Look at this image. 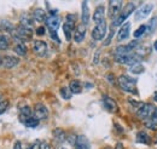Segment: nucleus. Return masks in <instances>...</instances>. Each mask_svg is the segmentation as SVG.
Masks as SVG:
<instances>
[{
	"instance_id": "obj_1",
	"label": "nucleus",
	"mask_w": 157,
	"mask_h": 149,
	"mask_svg": "<svg viewBox=\"0 0 157 149\" xmlns=\"http://www.w3.org/2000/svg\"><path fill=\"white\" fill-rule=\"evenodd\" d=\"M117 84L120 86L121 90L126 91V92L133 93L136 92V84H137V80L131 78V76H127V75H120L117 79Z\"/></svg>"
},
{
	"instance_id": "obj_2",
	"label": "nucleus",
	"mask_w": 157,
	"mask_h": 149,
	"mask_svg": "<svg viewBox=\"0 0 157 149\" xmlns=\"http://www.w3.org/2000/svg\"><path fill=\"white\" fill-rule=\"evenodd\" d=\"M134 11V4L133 2H129L128 5H127V7H124L123 9V11L118 15V17L113 21V23H111V26L115 28V27H120V26H122V23L126 21V19L128 18L129 16H131V14Z\"/></svg>"
},
{
	"instance_id": "obj_3",
	"label": "nucleus",
	"mask_w": 157,
	"mask_h": 149,
	"mask_svg": "<svg viewBox=\"0 0 157 149\" xmlns=\"http://www.w3.org/2000/svg\"><path fill=\"white\" fill-rule=\"evenodd\" d=\"M155 109H156V108H155L152 104H150V103H143V104L139 107V109H138V112H137L138 118L141 119V120H146V119H149V118L152 116Z\"/></svg>"
},
{
	"instance_id": "obj_4",
	"label": "nucleus",
	"mask_w": 157,
	"mask_h": 149,
	"mask_svg": "<svg viewBox=\"0 0 157 149\" xmlns=\"http://www.w3.org/2000/svg\"><path fill=\"white\" fill-rule=\"evenodd\" d=\"M74 27H75V15H68L65 22L63 24V32L64 35L67 38V40L71 39V34L74 32Z\"/></svg>"
},
{
	"instance_id": "obj_5",
	"label": "nucleus",
	"mask_w": 157,
	"mask_h": 149,
	"mask_svg": "<svg viewBox=\"0 0 157 149\" xmlns=\"http://www.w3.org/2000/svg\"><path fill=\"white\" fill-rule=\"evenodd\" d=\"M122 6H123V2L121 0H111L109 1V17L114 19L118 17V15L122 12Z\"/></svg>"
},
{
	"instance_id": "obj_6",
	"label": "nucleus",
	"mask_w": 157,
	"mask_h": 149,
	"mask_svg": "<svg viewBox=\"0 0 157 149\" xmlns=\"http://www.w3.org/2000/svg\"><path fill=\"white\" fill-rule=\"evenodd\" d=\"M106 35V22H101L99 24H96V27L92 30V38L97 41L103 40Z\"/></svg>"
},
{
	"instance_id": "obj_7",
	"label": "nucleus",
	"mask_w": 157,
	"mask_h": 149,
	"mask_svg": "<svg viewBox=\"0 0 157 149\" xmlns=\"http://www.w3.org/2000/svg\"><path fill=\"white\" fill-rule=\"evenodd\" d=\"M33 51L39 57H46L48 52V46L42 40H35L33 42Z\"/></svg>"
},
{
	"instance_id": "obj_8",
	"label": "nucleus",
	"mask_w": 157,
	"mask_h": 149,
	"mask_svg": "<svg viewBox=\"0 0 157 149\" xmlns=\"http://www.w3.org/2000/svg\"><path fill=\"white\" fill-rule=\"evenodd\" d=\"M20 63V58L15 56H4L1 59V64L0 67L5 68V69H12L16 66H18Z\"/></svg>"
},
{
	"instance_id": "obj_9",
	"label": "nucleus",
	"mask_w": 157,
	"mask_h": 149,
	"mask_svg": "<svg viewBox=\"0 0 157 149\" xmlns=\"http://www.w3.org/2000/svg\"><path fill=\"white\" fill-rule=\"evenodd\" d=\"M152 9H154V5L152 4H144L141 7H139L137 10V12H136V19L140 21V19L146 18L151 14Z\"/></svg>"
},
{
	"instance_id": "obj_10",
	"label": "nucleus",
	"mask_w": 157,
	"mask_h": 149,
	"mask_svg": "<svg viewBox=\"0 0 157 149\" xmlns=\"http://www.w3.org/2000/svg\"><path fill=\"white\" fill-rule=\"evenodd\" d=\"M34 116L38 120H45V119H47L48 118V109L46 108V106L42 104V103L35 104V107H34Z\"/></svg>"
},
{
	"instance_id": "obj_11",
	"label": "nucleus",
	"mask_w": 157,
	"mask_h": 149,
	"mask_svg": "<svg viewBox=\"0 0 157 149\" xmlns=\"http://www.w3.org/2000/svg\"><path fill=\"white\" fill-rule=\"evenodd\" d=\"M103 103H104V107L110 113H116L118 111V106L116 103V101L113 99L111 97L106 96V95L103 96Z\"/></svg>"
},
{
	"instance_id": "obj_12",
	"label": "nucleus",
	"mask_w": 157,
	"mask_h": 149,
	"mask_svg": "<svg viewBox=\"0 0 157 149\" xmlns=\"http://www.w3.org/2000/svg\"><path fill=\"white\" fill-rule=\"evenodd\" d=\"M129 32H131V23L129 22H126L124 24L121 26L120 30L117 33V40L118 41H123L126 39L129 38Z\"/></svg>"
},
{
	"instance_id": "obj_13",
	"label": "nucleus",
	"mask_w": 157,
	"mask_h": 149,
	"mask_svg": "<svg viewBox=\"0 0 157 149\" xmlns=\"http://www.w3.org/2000/svg\"><path fill=\"white\" fill-rule=\"evenodd\" d=\"M85 37H86V26L83 24H80L75 28V32H74V41L75 42H82L85 40Z\"/></svg>"
},
{
	"instance_id": "obj_14",
	"label": "nucleus",
	"mask_w": 157,
	"mask_h": 149,
	"mask_svg": "<svg viewBox=\"0 0 157 149\" xmlns=\"http://www.w3.org/2000/svg\"><path fill=\"white\" fill-rule=\"evenodd\" d=\"M75 148L76 149H91L90 141L86 136L83 135H78L76 137V142H75Z\"/></svg>"
},
{
	"instance_id": "obj_15",
	"label": "nucleus",
	"mask_w": 157,
	"mask_h": 149,
	"mask_svg": "<svg viewBox=\"0 0 157 149\" xmlns=\"http://www.w3.org/2000/svg\"><path fill=\"white\" fill-rule=\"evenodd\" d=\"M32 116H34L33 115V111H32V108L29 107V106H23V107H21L20 109V120L22 123H25L28 119H30Z\"/></svg>"
},
{
	"instance_id": "obj_16",
	"label": "nucleus",
	"mask_w": 157,
	"mask_h": 149,
	"mask_svg": "<svg viewBox=\"0 0 157 149\" xmlns=\"http://www.w3.org/2000/svg\"><path fill=\"white\" fill-rule=\"evenodd\" d=\"M104 16H105V9H104V6H98L97 9H96V11H94V14H93V22L96 23V24H99V23H101V22H104L105 19H104Z\"/></svg>"
},
{
	"instance_id": "obj_17",
	"label": "nucleus",
	"mask_w": 157,
	"mask_h": 149,
	"mask_svg": "<svg viewBox=\"0 0 157 149\" xmlns=\"http://www.w3.org/2000/svg\"><path fill=\"white\" fill-rule=\"evenodd\" d=\"M59 24H60V19H59L58 16H50L46 19V26L50 28V30L57 32Z\"/></svg>"
},
{
	"instance_id": "obj_18",
	"label": "nucleus",
	"mask_w": 157,
	"mask_h": 149,
	"mask_svg": "<svg viewBox=\"0 0 157 149\" xmlns=\"http://www.w3.org/2000/svg\"><path fill=\"white\" fill-rule=\"evenodd\" d=\"M81 22L83 26H87L90 22V9H88V2L83 1L82 2V11H81Z\"/></svg>"
},
{
	"instance_id": "obj_19",
	"label": "nucleus",
	"mask_w": 157,
	"mask_h": 149,
	"mask_svg": "<svg viewBox=\"0 0 157 149\" xmlns=\"http://www.w3.org/2000/svg\"><path fill=\"white\" fill-rule=\"evenodd\" d=\"M33 18H34V21H36V22H42V21L46 22L47 17H46L45 10H42V9H35L34 12H33Z\"/></svg>"
},
{
	"instance_id": "obj_20",
	"label": "nucleus",
	"mask_w": 157,
	"mask_h": 149,
	"mask_svg": "<svg viewBox=\"0 0 157 149\" xmlns=\"http://www.w3.org/2000/svg\"><path fill=\"white\" fill-rule=\"evenodd\" d=\"M21 26L22 27H25L28 29H33V26H34V19L32 17H29L28 15H23L21 17Z\"/></svg>"
},
{
	"instance_id": "obj_21",
	"label": "nucleus",
	"mask_w": 157,
	"mask_h": 149,
	"mask_svg": "<svg viewBox=\"0 0 157 149\" xmlns=\"http://www.w3.org/2000/svg\"><path fill=\"white\" fill-rule=\"evenodd\" d=\"M15 28H13V24L7 21V19H0V30L1 32H12Z\"/></svg>"
},
{
	"instance_id": "obj_22",
	"label": "nucleus",
	"mask_w": 157,
	"mask_h": 149,
	"mask_svg": "<svg viewBox=\"0 0 157 149\" xmlns=\"http://www.w3.org/2000/svg\"><path fill=\"white\" fill-rule=\"evenodd\" d=\"M52 135H53V138L57 142H64L65 141V137H67L65 131L63 130V129H55L53 132H52Z\"/></svg>"
},
{
	"instance_id": "obj_23",
	"label": "nucleus",
	"mask_w": 157,
	"mask_h": 149,
	"mask_svg": "<svg viewBox=\"0 0 157 149\" xmlns=\"http://www.w3.org/2000/svg\"><path fill=\"white\" fill-rule=\"evenodd\" d=\"M69 89L73 93H80L82 91V85L78 80H71L69 83Z\"/></svg>"
},
{
	"instance_id": "obj_24",
	"label": "nucleus",
	"mask_w": 157,
	"mask_h": 149,
	"mask_svg": "<svg viewBox=\"0 0 157 149\" xmlns=\"http://www.w3.org/2000/svg\"><path fill=\"white\" fill-rule=\"evenodd\" d=\"M13 51L18 55V56H25L27 55V46L24 45V42H16V45H15V47H13Z\"/></svg>"
},
{
	"instance_id": "obj_25",
	"label": "nucleus",
	"mask_w": 157,
	"mask_h": 149,
	"mask_svg": "<svg viewBox=\"0 0 157 149\" xmlns=\"http://www.w3.org/2000/svg\"><path fill=\"white\" fill-rule=\"evenodd\" d=\"M137 142L138 143H141V144H149L150 143V137L147 133L145 132H138L137 135Z\"/></svg>"
},
{
	"instance_id": "obj_26",
	"label": "nucleus",
	"mask_w": 157,
	"mask_h": 149,
	"mask_svg": "<svg viewBox=\"0 0 157 149\" xmlns=\"http://www.w3.org/2000/svg\"><path fill=\"white\" fill-rule=\"evenodd\" d=\"M39 121L35 116H32L30 119H28L25 123H24V125L27 126V127H29V129H35V127H38V125H39Z\"/></svg>"
},
{
	"instance_id": "obj_27",
	"label": "nucleus",
	"mask_w": 157,
	"mask_h": 149,
	"mask_svg": "<svg viewBox=\"0 0 157 149\" xmlns=\"http://www.w3.org/2000/svg\"><path fill=\"white\" fill-rule=\"evenodd\" d=\"M71 95H73V92L70 91L69 86H64V87L60 89V96H62L63 99H70L71 98Z\"/></svg>"
},
{
	"instance_id": "obj_28",
	"label": "nucleus",
	"mask_w": 157,
	"mask_h": 149,
	"mask_svg": "<svg viewBox=\"0 0 157 149\" xmlns=\"http://www.w3.org/2000/svg\"><path fill=\"white\" fill-rule=\"evenodd\" d=\"M144 70H145V68L141 66V64H134V66H132L131 68H129V72L132 73V74H141V73H144Z\"/></svg>"
},
{
	"instance_id": "obj_29",
	"label": "nucleus",
	"mask_w": 157,
	"mask_h": 149,
	"mask_svg": "<svg viewBox=\"0 0 157 149\" xmlns=\"http://www.w3.org/2000/svg\"><path fill=\"white\" fill-rule=\"evenodd\" d=\"M9 45H10L9 39L5 37V35L0 34V50H7L9 49Z\"/></svg>"
},
{
	"instance_id": "obj_30",
	"label": "nucleus",
	"mask_w": 157,
	"mask_h": 149,
	"mask_svg": "<svg viewBox=\"0 0 157 149\" xmlns=\"http://www.w3.org/2000/svg\"><path fill=\"white\" fill-rule=\"evenodd\" d=\"M149 28V33H155V30H156L157 28V16L155 17H152V18L150 19V22H149V26H147Z\"/></svg>"
},
{
	"instance_id": "obj_31",
	"label": "nucleus",
	"mask_w": 157,
	"mask_h": 149,
	"mask_svg": "<svg viewBox=\"0 0 157 149\" xmlns=\"http://www.w3.org/2000/svg\"><path fill=\"white\" fill-rule=\"evenodd\" d=\"M146 29H147V27L145 26V24H141L139 28H138L137 30L133 33V35H134V38H140L141 35H144L145 34V32H146Z\"/></svg>"
},
{
	"instance_id": "obj_32",
	"label": "nucleus",
	"mask_w": 157,
	"mask_h": 149,
	"mask_svg": "<svg viewBox=\"0 0 157 149\" xmlns=\"http://www.w3.org/2000/svg\"><path fill=\"white\" fill-rule=\"evenodd\" d=\"M7 108H9V101H6V99L5 101H1L0 102V115L6 112Z\"/></svg>"
},
{
	"instance_id": "obj_33",
	"label": "nucleus",
	"mask_w": 157,
	"mask_h": 149,
	"mask_svg": "<svg viewBox=\"0 0 157 149\" xmlns=\"http://www.w3.org/2000/svg\"><path fill=\"white\" fill-rule=\"evenodd\" d=\"M114 33H115V30H114V28L110 30V33H109V37H108V39L104 41V45H109L110 44V41H111V39H113V37H114Z\"/></svg>"
},
{
	"instance_id": "obj_34",
	"label": "nucleus",
	"mask_w": 157,
	"mask_h": 149,
	"mask_svg": "<svg viewBox=\"0 0 157 149\" xmlns=\"http://www.w3.org/2000/svg\"><path fill=\"white\" fill-rule=\"evenodd\" d=\"M146 126H147L149 129H151V130H157V124H155L152 120L146 121Z\"/></svg>"
},
{
	"instance_id": "obj_35",
	"label": "nucleus",
	"mask_w": 157,
	"mask_h": 149,
	"mask_svg": "<svg viewBox=\"0 0 157 149\" xmlns=\"http://www.w3.org/2000/svg\"><path fill=\"white\" fill-rule=\"evenodd\" d=\"M50 34H51V39L56 40L57 42H60V40L58 39V35H57V32H55V30H50Z\"/></svg>"
},
{
	"instance_id": "obj_36",
	"label": "nucleus",
	"mask_w": 157,
	"mask_h": 149,
	"mask_svg": "<svg viewBox=\"0 0 157 149\" xmlns=\"http://www.w3.org/2000/svg\"><path fill=\"white\" fill-rule=\"evenodd\" d=\"M45 33H46L45 27H39V28L36 29V34H38V35H44Z\"/></svg>"
},
{
	"instance_id": "obj_37",
	"label": "nucleus",
	"mask_w": 157,
	"mask_h": 149,
	"mask_svg": "<svg viewBox=\"0 0 157 149\" xmlns=\"http://www.w3.org/2000/svg\"><path fill=\"white\" fill-rule=\"evenodd\" d=\"M32 149H41V141H36L34 144H32Z\"/></svg>"
},
{
	"instance_id": "obj_38",
	"label": "nucleus",
	"mask_w": 157,
	"mask_h": 149,
	"mask_svg": "<svg viewBox=\"0 0 157 149\" xmlns=\"http://www.w3.org/2000/svg\"><path fill=\"white\" fill-rule=\"evenodd\" d=\"M151 120H152L155 124H157V109H155V112H154L152 116H151Z\"/></svg>"
},
{
	"instance_id": "obj_39",
	"label": "nucleus",
	"mask_w": 157,
	"mask_h": 149,
	"mask_svg": "<svg viewBox=\"0 0 157 149\" xmlns=\"http://www.w3.org/2000/svg\"><path fill=\"white\" fill-rule=\"evenodd\" d=\"M106 79H108V81H109V83H111V84H114V75H113V74L106 75Z\"/></svg>"
},
{
	"instance_id": "obj_40",
	"label": "nucleus",
	"mask_w": 157,
	"mask_h": 149,
	"mask_svg": "<svg viewBox=\"0 0 157 149\" xmlns=\"http://www.w3.org/2000/svg\"><path fill=\"white\" fill-rule=\"evenodd\" d=\"M115 149H123V144H122V143H117Z\"/></svg>"
},
{
	"instance_id": "obj_41",
	"label": "nucleus",
	"mask_w": 157,
	"mask_h": 149,
	"mask_svg": "<svg viewBox=\"0 0 157 149\" xmlns=\"http://www.w3.org/2000/svg\"><path fill=\"white\" fill-rule=\"evenodd\" d=\"M154 47H155V50L157 51V40L155 41V44H154Z\"/></svg>"
},
{
	"instance_id": "obj_42",
	"label": "nucleus",
	"mask_w": 157,
	"mask_h": 149,
	"mask_svg": "<svg viewBox=\"0 0 157 149\" xmlns=\"http://www.w3.org/2000/svg\"><path fill=\"white\" fill-rule=\"evenodd\" d=\"M154 99H155V101L157 102V92L155 93V96H154Z\"/></svg>"
},
{
	"instance_id": "obj_43",
	"label": "nucleus",
	"mask_w": 157,
	"mask_h": 149,
	"mask_svg": "<svg viewBox=\"0 0 157 149\" xmlns=\"http://www.w3.org/2000/svg\"><path fill=\"white\" fill-rule=\"evenodd\" d=\"M1 59H2V57H0V64H1Z\"/></svg>"
},
{
	"instance_id": "obj_44",
	"label": "nucleus",
	"mask_w": 157,
	"mask_h": 149,
	"mask_svg": "<svg viewBox=\"0 0 157 149\" xmlns=\"http://www.w3.org/2000/svg\"><path fill=\"white\" fill-rule=\"evenodd\" d=\"M60 149H67V148H60Z\"/></svg>"
},
{
	"instance_id": "obj_45",
	"label": "nucleus",
	"mask_w": 157,
	"mask_h": 149,
	"mask_svg": "<svg viewBox=\"0 0 157 149\" xmlns=\"http://www.w3.org/2000/svg\"><path fill=\"white\" fill-rule=\"evenodd\" d=\"M0 102H1V101H0Z\"/></svg>"
}]
</instances>
